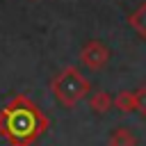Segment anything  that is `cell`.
<instances>
[{"label":"cell","mask_w":146,"mask_h":146,"mask_svg":"<svg viewBox=\"0 0 146 146\" xmlns=\"http://www.w3.org/2000/svg\"><path fill=\"white\" fill-rule=\"evenodd\" d=\"M48 128V116L23 94H16L0 110V137L9 146H32Z\"/></svg>","instance_id":"obj_1"},{"label":"cell","mask_w":146,"mask_h":146,"mask_svg":"<svg viewBox=\"0 0 146 146\" xmlns=\"http://www.w3.org/2000/svg\"><path fill=\"white\" fill-rule=\"evenodd\" d=\"M50 89L52 94L59 98V103L64 105H73L84 91H87V82L82 80V75H78L75 68H66L59 75H55L50 80Z\"/></svg>","instance_id":"obj_2"},{"label":"cell","mask_w":146,"mask_h":146,"mask_svg":"<svg viewBox=\"0 0 146 146\" xmlns=\"http://www.w3.org/2000/svg\"><path fill=\"white\" fill-rule=\"evenodd\" d=\"M84 59H87V62H89L91 66H96V64L100 62V52H98V48H96L94 43H91V46H89V48L84 50Z\"/></svg>","instance_id":"obj_3"}]
</instances>
